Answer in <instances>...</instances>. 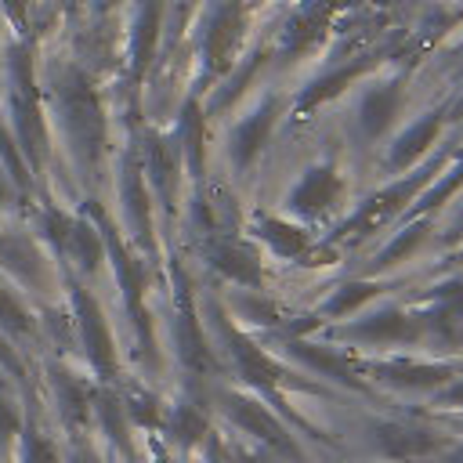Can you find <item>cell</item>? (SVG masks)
Segmentation results:
<instances>
[{"label": "cell", "instance_id": "obj_1", "mask_svg": "<svg viewBox=\"0 0 463 463\" xmlns=\"http://www.w3.org/2000/svg\"><path fill=\"white\" fill-rule=\"evenodd\" d=\"M0 257L11 264V271H14L22 282H40V257H36V250L29 246V239H22V235L4 239V242H0Z\"/></svg>", "mask_w": 463, "mask_h": 463}, {"label": "cell", "instance_id": "obj_2", "mask_svg": "<svg viewBox=\"0 0 463 463\" xmlns=\"http://www.w3.org/2000/svg\"><path fill=\"white\" fill-rule=\"evenodd\" d=\"M80 322H83V336H87V347H90L94 362L109 369V365H112L109 336H105V326H101V318H98V311H94V304H90L87 297H80Z\"/></svg>", "mask_w": 463, "mask_h": 463}, {"label": "cell", "instance_id": "obj_3", "mask_svg": "<svg viewBox=\"0 0 463 463\" xmlns=\"http://www.w3.org/2000/svg\"><path fill=\"white\" fill-rule=\"evenodd\" d=\"M69 246H72V253L80 257L83 268H90L98 260V239L87 224H69Z\"/></svg>", "mask_w": 463, "mask_h": 463}, {"label": "cell", "instance_id": "obj_4", "mask_svg": "<svg viewBox=\"0 0 463 463\" xmlns=\"http://www.w3.org/2000/svg\"><path fill=\"white\" fill-rule=\"evenodd\" d=\"M0 322H4V326H14V329H29L25 311H22V307L14 304V297L4 293V289H0Z\"/></svg>", "mask_w": 463, "mask_h": 463}, {"label": "cell", "instance_id": "obj_5", "mask_svg": "<svg viewBox=\"0 0 463 463\" xmlns=\"http://www.w3.org/2000/svg\"><path fill=\"white\" fill-rule=\"evenodd\" d=\"M25 463H58V459H54V449H51L47 441L29 438V441H25Z\"/></svg>", "mask_w": 463, "mask_h": 463}, {"label": "cell", "instance_id": "obj_6", "mask_svg": "<svg viewBox=\"0 0 463 463\" xmlns=\"http://www.w3.org/2000/svg\"><path fill=\"white\" fill-rule=\"evenodd\" d=\"M0 152H4V159H7V166L14 170V177H18L22 184H25V170H22V163H18V152L11 148V137H7L4 130H0Z\"/></svg>", "mask_w": 463, "mask_h": 463}, {"label": "cell", "instance_id": "obj_7", "mask_svg": "<svg viewBox=\"0 0 463 463\" xmlns=\"http://www.w3.org/2000/svg\"><path fill=\"white\" fill-rule=\"evenodd\" d=\"M14 427H18V412H14V405H11V402H4V398H0V438L14 434Z\"/></svg>", "mask_w": 463, "mask_h": 463}, {"label": "cell", "instance_id": "obj_8", "mask_svg": "<svg viewBox=\"0 0 463 463\" xmlns=\"http://www.w3.org/2000/svg\"><path fill=\"white\" fill-rule=\"evenodd\" d=\"M0 362H4L7 369H14V373H18V358L7 351V344H4V340H0Z\"/></svg>", "mask_w": 463, "mask_h": 463}, {"label": "cell", "instance_id": "obj_9", "mask_svg": "<svg viewBox=\"0 0 463 463\" xmlns=\"http://www.w3.org/2000/svg\"><path fill=\"white\" fill-rule=\"evenodd\" d=\"M7 4H11V7H18V11H22V4H25V0H7Z\"/></svg>", "mask_w": 463, "mask_h": 463}]
</instances>
